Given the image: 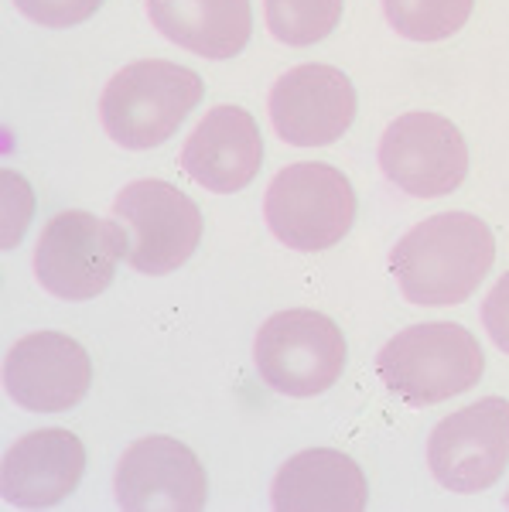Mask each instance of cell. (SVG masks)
Returning <instances> with one entry per match:
<instances>
[{"label":"cell","instance_id":"cell-3","mask_svg":"<svg viewBox=\"0 0 509 512\" xmlns=\"http://www.w3.org/2000/svg\"><path fill=\"white\" fill-rule=\"evenodd\" d=\"M486 355L469 328L455 321H424L397 332L376 355V373L410 407H431L472 390Z\"/></svg>","mask_w":509,"mask_h":512},{"label":"cell","instance_id":"cell-17","mask_svg":"<svg viewBox=\"0 0 509 512\" xmlns=\"http://www.w3.org/2000/svg\"><path fill=\"white\" fill-rule=\"evenodd\" d=\"M475 0H383L390 28L410 41H445L469 24Z\"/></svg>","mask_w":509,"mask_h":512},{"label":"cell","instance_id":"cell-11","mask_svg":"<svg viewBox=\"0 0 509 512\" xmlns=\"http://www.w3.org/2000/svg\"><path fill=\"white\" fill-rule=\"evenodd\" d=\"M113 492L127 512H199L209 499V478L188 444L154 434L123 451Z\"/></svg>","mask_w":509,"mask_h":512},{"label":"cell","instance_id":"cell-6","mask_svg":"<svg viewBox=\"0 0 509 512\" xmlns=\"http://www.w3.org/2000/svg\"><path fill=\"white\" fill-rule=\"evenodd\" d=\"M253 359L270 390L318 396L332 390L346 369V335L322 311H277L257 332Z\"/></svg>","mask_w":509,"mask_h":512},{"label":"cell","instance_id":"cell-20","mask_svg":"<svg viewBox=\"0 0 509 512\" xmlns=\"http://www.w3.org/2000/svg\"><path fill=\"white\" fill-rule=\"evenodd\" d=\"M4 209H7V222H11V229H7V250H11L14 243L21 239V229L31 222V212H35V195H31V185L24 181L21 175H14V171H4Z\"/></svg>","mask_w":509,"mask_h":512},{"label":"cell","instance_id":"cell-9","mask_svg":"<svg viewBox=\"0 0 509 512\" xmlns=\"http://www.w3.org/2000/svg\"><path fill=\"white\" fill-rule=\"evenodd\" d=\"M380 168L400 192L441 198L455 192L469 175V147L448 117L414 110L383 130Z\"/></svg>","mask_w":509,"mask_h":512},{"label":"cell","instance_id":"cell-21","mask_svg":"<svg viewBox=\"0 0 509 512\" xmlns=\"http://www.w3.org/2000/svg\"><path fill=\"white\" fill-rule=\"evenodd\" d=\"M482 325L496 342V349L509 355V270L492 284L489 297L482 301Z\"/></svg>","mask_w":509,"mask_h":512},{"label":"cell","instance_id":"cell-2","mask_svg":"<svg viewBox=\"0 0 509 512\" xmlns=\"http://www.w3.org/2000/svg\"><path fill=\"white\" fill-rule=\"evenodd\" d=\"M205 82L199 72L178 62H130L106 82L100 117L106 134L127 151L161 147L202 103Z\"/></svg>","mask_w":509,"mask_h":512},{"label":"cell","instance_id":"cell-22","mask_svg":"<svg viewBox=\"0 0 509 512\" xmlns=\"http://www.w3.org/2000/svg\"><path fill=\"white\" fill-rule=\"evenodd\" d=\"M506 502H509V495H506Z\"/></svg>","mask_w":509,"mask_h":512},{"label":"cell","instance_id":"cell-15","mask_svg":"<svg viewBox=\"0 0 509 512\" xmlns=\"http://www.w3.org/2000/svg\"><path fill=\"white\" fill-rule=\"evenodd\" d=\"M270 502L281 512H363L369 489L356 458L335 448H308L281 465Z\"/></svg>","mask_w":509,"mask_h":512},{"label":"cell","instance_id":"cell-19","mask_svg":"<svg viewBox=\"0 0 509 512\" xmlns=\"http://www.w3.org/2000/svg\"><path fill=\"white\" fill-rule=\"evenodd\" d=\"M103 4L106 0H14L24 18L41 28H76L93 18Z\"/></svg>","mask_w":509,"mask_h":512},{"label":"cell","instance_id":"cell-14","mask_svg":"<svg viewBox=\"0 0 509 512\" xmlns=\"http://www.w3.org/2000/svg\"><path fill=\"white\" fill-rule=\"evenodd\" d=\"M264 164V137L243 106H216L182 147L188 178L219 195L243 192Z\"/></svg>","mask_w":509,"mask_h":512},{"label":"cell","instance_id":"cell-5","mask_svg":"<svg viewBox=\"0 0 509 512\" xmlns=\"http://www.w3.org/2000/svg\"><path fill=\"white\" fill-rule=\"evenodd\" d=\"M356 209L352 181L322 161L287 164L274 175L264 198L270 233L301 253H322L346 239Z\"/></svg>","mask_w":509,"mask_h":512},{"label":"cell","instance_id":"cell-10","mask_svg":"<svg viewBox=\"0 0 509 512\" xmlns=\"http://www.w3.org/2000/svg\"><path fill=\"white\" fill-rule=\"evenodd\" d=\"M359 110L352 79L335 65H298L270 89V120L284 144L325 147L346 137Z\"/></svg>","mask_w":509,"mask_h":512},{"label":"cell","instance_id":"cell-18","mask_svg":"<svg viewBox=\"0 0 509 512\" xmlns=\"http://www.w3.org/2000/svg\"><path fill=\"white\" fill-rule=\"evenodd\" d=\"M267 28L291 48L318 45L339 28L342 0H264Z\"/></svg>","mask_w":509,"mask_h":512},{"label":"cell","instance_id":"cell-1","mask_svg":"<svg viewBox=\"0 0 509 512\" xmlns=\"http://www.w3.org/2000/svg\"><path fill=\"white\" fill-rule=\"evenodd\" d=\"M496 263V239L469 212H441L417 222L390 253L400 294L421 308H451L475 294Z\"/></svg>","mask_w":509,"mask_h":512},{"label":"cell","instance_id":"cell-4","mask_svg":"<svg viewBox=\"0 0 509 512\" xmlns=\"http://www.w3.org/2000/svg\"><path fill=\"white\" fill-rule=\"evenodd\" d=\"M120 256L147 277L175 274L202 243V212L185 192L158 178L127 185L113 202Z\"/></svg>","mask_w":509,"mask_h":512},{"label":"cell","instance_id":"cell-7","mask_svg":"<svg viewBox=\"0 0 509 512\" xmlns=\"http://www.w3.org/2000/svg\"><path fill=\"white\" fill-rule=\"evenodd\" d=\"M117 226L93 212L69 209L48 219L35 246V277L59 301H89L117 277Z\"/></svg>","mask_w":509,"mask_h":512},{"label":"cell","instance_id":"cell-8","mask_svg":"<svg viewBox=\"0 0 509 512\" xmlns=\"http://www.w3.org/2000/svg\"><path fill=\"white\" fill-rule=\"evenodd\" d=\"M428 465L448 492H486L509 465V400L486 396L448 414L431 431Z\"/></svg>","mask_w":509,"mask_h":512},{"label":"cell","instance_id":"cell-12","mask_svg":"<svg viewBox=\"0 0 509 512\" xmlns=\"http://www.w3.org/2000/svg\"><path fill=\"white\" fill-rule=\"evenodd\" d=\"M93 383V362L72 335H24L4 359V390L31 414H62L82 403Z\"/></svg>","mask_w":509,"mask_h":512},{"label":"cell","instance_id":"cell-16","mask_svg":"<svg viewBox=\"0 0 509 512\" xmlns=\"http://www.w3.org/2000/svg\"><path fill=\"white\" fill-rule=\"evenodd\" d=\"M147 18L202 59H233L253 35L250 0H147Z\"/></svg>","mask_w":509,"mask_h":512},{"label":"cell","instance_id":"cell-13","mask_svg":"<svg viewBox=\"0 0 509 512\" xmlns=\"http://www.w3.org/2000/svg\"><path fill=\"white\" fill-rule=\"evenodd\" d=\"M86 475V448L65 427H41L18 437L0 461V495L18 509L59 506Z\"/></svg>","mask_w":509,"mask_h":512}]
</instances>
